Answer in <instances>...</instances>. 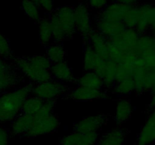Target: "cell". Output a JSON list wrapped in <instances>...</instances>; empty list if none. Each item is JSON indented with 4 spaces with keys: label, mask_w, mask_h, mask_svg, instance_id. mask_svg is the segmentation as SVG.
<instances>
[{
    "label": "cell",
    "mask_w": 155,
    "mask_h": 145,
    "mask_svg": "<svg viewBox=\"0 0 155 145\" xmlns=\"http://www.w3.org/2000/svg\"><path fill=\"white\" fill-rule=\"evenodd\" d=\"M116 74H117V63L111 60H107V68L105 73L102 78L104 84V92L107 93V91H111L116 84Z\"/></svg>",
    "instance_id": "cell-25"
},
{
    "label": "cell",
    "mask_w": 155,
    "mask_h": 145,
    "mask_svg": "<svg viewBox=\"0 0 155 145\" xmlns=\"http://www.w3.org/2000/svg\"><path fill=\"white\" fill-rule=\"evenodd\" d=\"M139 34L135 29H127L118 36L107 41L119 48L123 52L134 51Z\"/></svg>",
    "instance_id": "cell-11"
},
{
    "label": "cell",
    "mask_w": 155,
    "mask_h": 145,
    "mask_svg": "<svg viewBox=\"0 0 155 145\" xmlns=\"http://www.w3.org/2000/svg\"><path fill=\"white\" fill-rule=\"evenodd\" d=\"M131 5L120 4L114 2L104 9L98 12L95 17L96 20L107 21H124L127 11Z\"/></svg>",
    "instance_id": "cell-12"
},
{
    "label": "cell",
    "mask_w": 155,
    "mask_h": 145,
    "mask_svg": "<svg viewBox=\"0 0 155 145\" xmlns=\"http://www.w3.org/2000/svg\"><path fill=\"white\" fill-rule=\"evenodd\" d=\"M60 125L61 122L58 116L53 113L52 114L42 119H34L31 127L22 137L33 138L39 135L51 134L58 129Z\"/></svg>",
    "instance_id": "cell-7"
},
{
    "label": "cell",
    "mask_w": 155,
    "mask_h": 145,
    "mask_svg": "<svg viewBox=\"0 0 155 145\" xmlns=\"http://www.w3.org/2000/svg\"><path fill=\"white\" fill-rule=\"evenodd\" d=\"M95 30L103 35L106 39H110L127 30L122 21H107L96 20Z\"/></svg>",
    "instance_id": "cell-15"
},
{
    "label": "cell",
    "mask_w": 155,
    "mask_h": 145,
    "mask_svg": "<svg viewBox=\"0 0 155 145\" xmlns=\"http://www.w3.org/2000/svg\"><path fill=\"white\" fill-rule=\"evenodd\" d=\"M53 30V43H63L73 39L77 32L74 18V7L64 5L48 14Z\"/></svg>",
    "instance_id": "cell-1"
},
{
    "label": "cell",
    "mask_w": 155,
    "mask_h": 145,
    "mask_svg": "<svg viewBox=\"0 0 155 145\" xmlns=\"http://www.w3.org/2000/svg\"><path fill=\"white\" fill-rule=\"evenodd\" d=\"M39 24V36L40 43L45 48L51 45L53 39V30L48 17L42 18L38 22Z\"/></svg>",
    "instance_id": "cell-21"
},
{
    "label": "cell",
    "mask_w": 155,
    "mask_h": 145,
    "mask_svg": "<svg viewBox=\"0 0 155 145\" xmlns=\"http://www.w3.org/2000/svg\"><path fill=\"white\" fill-rule=\"evenodd\" d=\"M89 42L92 48L98 55L104 60H109V50L106 38L98 30L93 28L89 36Z\"/></svg>",
    "instance_id": "cell-18"
},
{
    "label": "cell",
    "mask_w": 155,
    "mask_h": 145,
    "mask_svg": "<svg viewBox=\"0 0 155 145\" xmlns=\"http://www.w3.org/2000/svg\"><path fill=\"white\" fill-rule=\"evenodd\" d=\"M76 30L83 37V39H89V36L93 28L91 24L89 10L87 4L80 2L74 7Z\"/></svg>",
    "instance_id": "cell-10"
},
{
    "label": "cell",
    "mask_w": 155,
    "mask_h": 145,
    "mask_svg": "<svg viewBox=\"0 0 155 145\" xmlns=\"http://www.w3.org/2000/svg\"><path fill=\"white\" fill-rule=\"evenodd\" d=\"M10 61L13 62L20 71L33 84H42L54 80L51 71L44 70L33 66L27 61L25 56H17L15 54Z\"/></svg>",
    "instance_id": "cell-4"
},
{
    "label": "cell",
    "mask_w": 155,
    "mask_h": 145,
    "mask_svg": "<svg viewBox=\"0 0 155 145\" xmlns=\"http://www.w3.org/2000/svg\"><path fill=\"white\" fill-rule=\"evenodd\" d=\"M142 0H114V2L127 5H137L138 3Z\"/></svg>",
    "instance_id": "cell-41"
},
{
    "label": "cell",
    "mask_w": 155,
    "mask_h": 145,
    "mask_svg": "<svg viewBox=\"0 0 155 145\" xmlns=\"http://www.w3.org/2000/svg\"><path fill=\"white\" fill-rule=\"evenodd\" d=\"M137 137L136 145H150L155 142V107L151 111Z\"/></svg>",
    "instance_id": "cell-13"
},
{
    "label": "cell",
    "mask_w": 155,
    "mask_h": 145,
    "mask_svg": "<svg viewBox=\"0 0 155 145\" xmlns=\"http://www.w3.org/2000/svg\"><path fill=\"white\" fill-rule=\"evenodd\" d=\"M33 85L30 82L13 92L2 94L0 96V122L13 121L20 114L23 104L31 94Z\"/></svg>",
    "instance_id": "cell-2"
},
{
    "label": "cell",
    "mask_w": 155,
    "mask_h": 145,
    "mask_svg": "<svg viewBox=\"0 0 155 145\" xmlns=\"http://www.w3.org/2000/svg\"><path fill=\"white\" fill-rule=\"evenodd\" d=\"M111 93L117 96H125L135 91V82L133 78H129L115 85Z\"/></svg>",
    "instance_id": "cell-28"
},
{
    "label": "cell",
    "mask_w": 155,
    "mask_h": 145,
    "mask_svg": "<svg viewBox=\"0 0 155 145\" xmlns=\"http://www.w3.org/2000/svg\"><path fill=\"white\" fill-rule=\"evenodd\" d=\"M135 91L137 96L151 92L155 85V69L144 65H135L133 69Z\"/></svg>",
    "instance_id": "cell-6"
},
{
    "label": "cell",
    "mask_w": 155,
    "mask_h": 145,
    "mask_svg": "<svg viewBox=\"0 0 155 145\" xmlns=\"http://www.w3.org/2000/svg\"><path fill=\"white\" fill-rule=\"evenodd\" d=\"M35 3L39 9L47 12L51 13L54 10V1L53 0H31Z\"/></svg>",
    "instance_id": "cell-36"
},
{
    "label": "cell",
    "mask_w": 155,
    "mask_h": 145,
    "mask_svg": "<svg viewBox=\"0 0 155 145\" xmlns=\"http://www.w3.org/2000/svg\"><path fill=\"white\" fill-rule=\"evenodd\" d=\"M33 121L34 116L33 115L20 113L12 122V131H10L11 137L19 136L22 137L31 127Z\"/></svg>",
    "instance_id": "cell-19"
},
{
    "label": "cell",
    "mask_w": 155,
    "mask_h": 145,
    "mask_svg": "<svg viewBox=\"0 0 155 145\" xmlns=\"http://www.w3.org/2000/svg\"><path fill=\"white\" fill-rule=\"evenodd\" d=\"M130 130L117 127L103 134L95 145H124Z\"/></svg>",
    "instance_id": "cell-14"
},
{
    "label": "cell",
    "mask_w": 155,
    "mask_h": 145,
    "mask_svg": "<svg viewBox=\"0 0 155 145\" xmlns=\"http://www.w3.org/2000/svg\"><path fill=\"white\" fill-rule=\"evenodd\" d=\"M21 8L24 13L34 22L37 23L42 18L40 14V9L31 0H22Z\"/></svg>",
    "instance_id": "cell-27"
},
{
    "label": "cell",
    "mask_w": 155,
    "mask_h": 145,
    "mask_svg": "<svg viewBox=\"0 0 155 145\" xmlns=\"http://www.w3.org/2000/svg\"><path fill=\"white\" fill-rule=\"evenodd\" d=\"M72 89L73 88L66 85L61 82L54 79L42 84H34L31 94L47 101L54 98L59 99Z\"/></svg>",
    "instance_id": "cell-5"
},
{
    "label": "cell",
    "mask_w": 155,
    "mask_h": 145,
    "mask_svg": "<svg viewBox=\"0 0 155 145\" xmlns=\"http://www.w3.org/2000/svg\"><path fill=\"white\" fill-rule=\"evenodd\" d=\"M47 57L51 63L65 61L67 51L64 48L63 43H51L46 48Z\"/></svg>",
    "instance_id": "cell-23"
},
{
    "label": "cell",
    "mask_w": 155,
    "mask_h": 145,
    "mask_svg": "<svg viewBox=\"0 0 155 145\" xmlns=\"http://www.w3.org/2000/svg\"><path fill=\"white\" fill-rule=\"evenodd\" d=\"M107 0H87V5L92 9L102 10L107 6Z\"/></svg>",
    "instance_id": "cell-37"
},
{
    "label": "cell",
    "mask_w": 155,
    "mask_h": 145,
    "mask_svg": "<svg viewBox=\"0 0 155 145\" xmlns=\"http://www.w3.org/2000/svg\"><path fill=\"white\" fill-rule=\"evenodd\" d=\"M79 86H86L92 89L103 90V80L93 72H86L80 78L77 79Z\"/></svg>",
    "instance_id": "cell-24"
},
{
    "label": "cell",
    "mask_w": 155,
    "mask_h": 145,
    "mask_svg": "<svg viewBox=\"0 0 155 145\" xmlns=\"http://www.w3.org/2000/svg\"><path fill=\"white\" fill-rule=\"evenodd\" d=\"M99 133L92 132L82 134L81 137L76 145H95L98 141Z\"/></svg>",
    "instance_id": "cell-34"
},
{
    "label": "cell",
    "mask_w": 155,
    "mask_h": 145,
    "mask_svg": "<svg viewBox=\"0 0 155 145\" xmlns=\"http://www.w3.org/2000/svg\"><path fill=\"white\" fill-rule=\"evenodd\" d=\"M14 55L15 54L11 48L8 39L0 33V57L5 60H11Z\"/></svg>",
    "instance_id": "cell-33"
},
{
    "label": "cell",
    "mask_w": 155,
    "mask_h": 145,
    "mask_svg": "<svg viewBox=\"0 0 155 145\" xmlns=\"http://www.w3.org/2000/svg\"><path fill=\"white\" fill-rule=\"evenodd\" d=\"M133 107L131 101L129 99H123L119 101L116 109L115 120L117 125H121L127 122L131 117Z\"/></svg>",
    "instance_id": "cell-22"
},
{
    "label": "cell",
    "mask_w": 155,
    "mask_h": 145,
    "mask_svg": "<svg viewBox=\"0 0 155 145\" xmlns=\"http://www.w3.org/2000/svg\"><path fill=\"white\" fill-rule=\"evenodd\" d=\"M134 66L135 65L126 64V63H117V64L116 84L127 79L133 78Z\"/></svg>",
    "instance_id": "cell-29"
},
{
    "label": "cell",
    "mask_w": 155,
    "mask_h": 145,
    "mask_svg": "<svg viewBox=\"0 0 155 145\" xmlns=\"http://www.w3.org/2000/svg\"><path fill=\"white\" fill-rule=\"evenodd\" d=\"M61 98L76 101H89L97 99H107L109 96L104 90L86 86H78L64 95Z\"/></svg>",
    "instance_id": "cell-9"
},
{
    "label": "cell",
    "mask_w": 155,
    "mask_h": 145,
    "mask_svg": "<svg viewBox=\"0 0 155 145\" xmlns=\"http://www.w3.org/2000/svg\"><path fill=\"white\" fill-rule=\"evenodd\" d=\"M51 73L54 80L70 83H77V79L74 76L71 68L67 61L51 63Z\"/></svg>",
    "instance_id": "cell-17"
},
{
    "label": "cell",
    "mask_w": 155,
    "mask_h": 145,
    "mask_svg": "<svg viewBox=\"0 0 155 145\" xmlns=\"http://www.w3.org/2000/svg\"><path fill=\"white\" fill-rule=\"evenodd\" d=\"M25 57L27 61L33 66L44 69V70H51V63L45 54V55H35L33 57L25 56Z\"/></svg>",
    "instance_id": "cell-30"
},
{
    "label": "cell",
    "mask_w": 155,
    "mask_h": 145,
    "mask_svg": "<svg viewBox=\"0 0 155 145\" xmlns=\"http://www.w3.org/2000/svg\"><path fill=\"white\" fill-rule=\"evenodd\" d=\"M151 100H150V104L148 105V109H147V111L149 113L151 110L155 107V85H154V87L152 88L151 91Z\"/></svg>",
    "instance_id": "cell-40"
},
{
    "label": "cell",
    "mask_w": 155,
    "mask_h": 145,
    "mask_svg": "<svg viewBox=\"0 0 155 145\" xmlns=\"http://www.w3.org/2000/svg\"><path fill=\"white\" fill-rule=\"evenodd\" d=\"M110 117V114L109 113H99L96 116H87L74 123L73 125V131L82 134L98 132L103 126L106 125Z\"/></svg>",
    "instance_id": "cell-8"
},
{
    "label": "cell",
    "mask_w": 155,
    "mask_h": 145,
    "mask_svg": "<svg viewBox=\"0 0 155 145\" xmlns=\"http://www.w3.org/2000/svg\"><path fill=\"white\" fill-rule=\"evenodd\" d=\"M10 138V131L7 128L0 126V145H8Z\"/></svg>",
    "instance_id": "cell-38"
},
{
    "label": "cell",
    "mask_w": 155,
    "mask_h": 145,
    "mask_svg": "<svg viewBox=\"0 0 155 145\" xmlns=\"http://www.w3.org/2000/svg\"><path fill=\"white\" fill-rule=\"evenodd\" d=\"M45 101V100L42 99L40 98H38V97L34 96V95H30L23 104L20 113H21V114L33 115V116L42 107Z\"/></svg>",
    "instance_id": "cell-26"
},
{
    "label": "cell",
    "mask_w": 155,
    "mask_h": 145,
    "mask_svg": "<svg viewBox=\"0 0 155 145\" xmlns=\"http://www.w3.org/2000/svg\"><path fill=\"white\" fill-rule=\"evenodd\" d=\"M58 100V98H54V99L45 101L43 105L42 106V107L38 110L37 113L35 115H33L34 119H42V118H44L45 116H48L49 115L52 114L54 107H55L56 104H57Z\"/></svg>",
    "instance_id": "cell-31"
},
{
    "label": "cell",
    "mask_w": 155,
    "mask_h": 145,
    "mask_svg": "<svg viewBox=\"0 0 155 145\" xmlns=\"http://www.w3.org/2000/svg\"><path fill=\"white\" fill-rule=\"evenodd\" d=\"M25 82V76L13 62L0 57V94Z\"/></svg>",
    "instance_id": "cell-3"
},
{
    "label": "cell",
    "mask_w": 155,
    "mask_h": 145,
    "mask_svg": "<svg viewBox=\"0 0 155 145\" xmlns=\"http://www.w3.org/2000/svg\"><path fill=\"white\" fill-rule=\"evenodd\" d=\"M82 134L77 133L76 131H73L68 135L64 136L61 138L59 145H76L81 137Z\"/></svg>",
    "instance_id": "cell-35"
},
{
    "label": "cell",
    "mask_w": 155,
    "mask_h": 145,
    "mask_svg": "<svg viewBox=\"0 0 155 145\" xmlns=\"http://www.w3.org/2000/svg\"><path fill=\"white\" fill-rule=\"evenodd\" d=\"M152 5L148 3L138 5V20L136 27L135 30L139 35H143L148 33L149 30V17Z\"/></svg>",
    "instance_id": "cell-20"
},
{
    "label": "cell",
    "mask_w": 155,
    "mask_h": 145,
    "mask_svg": "<svg viewBox=\"0 0 155 145\" xmlns=\"http://www.w3.org/2000/svg\"><path fill=\"white\" fill-rule=\"evenodd\" d=\"M83 70L84 72H93L97 65L102 60L92 48L89 39H83Z\"/></svg>",
    "instance_id": "cell-16"
},
{
    "label": "cell",
    "mask_w": 155,
    "mask_h": 145,
    "mask_svg": "<svg viewBox=\"0 0 155 145\" xmlns=\"http://www.w3.org/2000/svg\"><path fill=\"white\" fill-rule=\"evenodd\" d=\"M137 5H131L123 21V23L127 29H135L137 24Z\"/></svg>",
    "instance_id": "cell-32"
},
{
    "label": "cell",
    "mask_w": 155,
    "mask_h": 145,
    "mask_svg": "<svg viewBox=\"0 0 155 145\" xmlns=\"http://www.w3.org/2000/svg\"><path fill=\"white\" fill-rule=\"evenodd\" d=\"M149 26V30H151V33L155 32V5H152L150 11Z\"/></svg>",
    "instance_id": "cell-39"
}]
</instances>
